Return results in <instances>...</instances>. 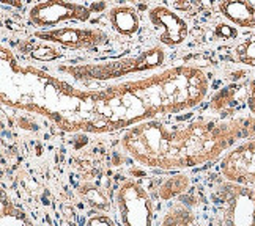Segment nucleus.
Wrapping results in <instances>:
<instances>
[{
    "label": "nucleus",
    "instance_id": "1",
    "mask_svg": "<svg viewBox=\"0 0 255 226\" xmlns=\"http://www.w3.org/2000/svg\"><path fill=\"white\" fill-rule=\"evenodd\" d=\"M2 104L46 116L65 132L107 134L197 107L210 80L197 66H172L143 78L100 90H77L35 66L21 65L2 46Z\"/></svg>",
    "mask_w": 255,
    "mask_h": 226
},
{
    "label": "nucleus",
    "instance_id": "2",
    "mask_svg": "<svg viewBox=\"0 0 255 226\" xmlns=\"http://www.w3.org/2000/svg\"><path fill=\"white\" fill-rule=\"evenodd\" d=\"M244 137V118L195 120L184 126L150 120L128 129L122 137V148L150 168L184 170L216 160Z\"/></svg>",
    "mask_w": 255,
    "mask_h": 226
},
{
    "label": "nucleus",
    "instance_id": "3",
    "mask_svg": "<svg viewBox=\"0 0 255 226\" xmlns=\"http://www.w3.org/2000/svg\"><path fill=\"white\" fill-rule=\"evenodd\" d=\"M165 62V52L159 46L148 47L146 51L129 55L125 58H117V60L100 62V63H84V65H65L58 68V71L70 75L77 82L90 83V82H104V80H115V78L148 73L158 70Z\"/></svg>",
    "mask_w": 255,
    "mask_h": 226
},
{
    "label": "nucleus",
    "instance_id": "4",
    "mask_svg": "<svg viewBox=\"0 0 255 226\" xmlns=\"http://www.w3.org/2000/svg\"><path fill=\"white\" fill-rule=\"evenodd\" d=\"M216 226H255V189L230 181L214 189Z\"/></svg>",
    "mask_w": 255,
    "mask_h": 226
},
{
    "label": "nucleus",
    "instance_id": "5",
    "mask_svg": "<svg viewBox=\"0 0 255 226\" xmlns=\"http://www.w3.org/2000/svg\"><path fill=\"white\" fill-rule=\"evenodd\" d=\"M115 201L123 226H153V204L140 184L131 179L122 182Z\"/></svg>",
    "mask_w": 255,
    "mask_h": 226
},
{
    "label": "nucleus",
    "instance_id": "6",
    "mask_svg": "<svg viewBox=\"0 0 255 226\" xmlns=\"http://www.w3.org/2000/svg\"><path fill=\"white\" fill-rule=\"evenodd\" d=\"M92 6L76 2H40L28 9V22L49 30V27L66 21L87 22L92 17Z\"/></svg>",
    "mask_w": 255,
    "mask_h": 226
},
{
    "label": "nucleus",
    "instance_id": "7",
    "mask_svg": "<svg viewBox=\"0 0 255 226\" xmlns=\"http://www.w3.org/2000/svg\"><path fill=\"white\" fill-rule=\"evenodd\" d=\"M35 38L46 43L58 44L62 47L84 51V49H96L109 43V35L101 28L92 27H60L49 30L35 32Z\"/></svg>",
    "mask_w": 255,
    "mask_h": 226
},
{
    "label": "nucleus",
    "instance_id": "8",
    "mask_svg": "<svg viewBox=\"0 0 255 226\" xmlns=\"http://www.w3.org/2000/svg\"><path fill=\"white\" fill-rule=\"evenodd\" d=\"M221 173L225 181L241 185L255 184V139L244 142L224 155Z\"/></svg>",
    "mask_w": 255,
    "mask_h": 226
},
{
    "label": "nucleus",
    "instance_id": "9",
    "mask_svg": "<svg viewBox=\"0 0 255 226\" xmlns=\"http://www.w3.org/2000/svg\"><path fill=\"white\" fill-rule=\"evenodd\" d=\"M148 19L158 32L159 43L167 47H176L186 41L189 33L188 22L165 5H154L148 9Z\"/></svg>",
    "mask_w": 255,
    "mask_h": 226
},
{
    "label": "nucleus",
    "instance_id": "10",
    "mask_svg": "<svg viewBox=\"0 0 255 226\" xmlns=\"http://www.w3.org/2000/svg\"><path fill=\"white\" fill-rule=\"evenodd\" d=\"M114 30L122 36H134L140 28V17L132 5H117L107 13Z\"/></svg>",
    "mask_w": 255,
    "mask_h": 226
},
{
    "label": "nucleus",
    "instance_id": "11",
    "mask_svg": "<svg viewBox=\"0 0 255 226\" xmlns=\"http://www.w3.org/2000/svg\"><path fill=\"white\" fill-rule=\"evenodd\" d=\"M221 14L230 21L233 25L241 28H254L255 27V5L251 2H221L219 5Z\"/></svg>",
    "mask_w": 255,
    "mask_h": 226
},
{
    "label": "nucleus",
    "instance_id": "12",
    "mask_svg": "<svg viewBox=\"0 0 255 226\" xmlns=\"http://www.w3.org/2000/svg\"><path fill=\"white\" fill-rule=\"evenodd\" d=\"M0 226H33L27 214L8 198L2 192V212H0Z\"/></svg>",
    "mask_w": 255,
    "mask_h": 226
},
{
    "label": "nucleus",
    "instance_id": "13",
    "mask_svg": "<svg viewBox=\"0 0 255 226\" xmlns=\"http://www.w3.org/2000/svg\"><path fill=\"white\" fill-rule=\"evenodd\" d=\"M159 226H200L197 215L183 204H173L167 209Z\"/></svg>",
    "mask_w": 255,
    "mask_h": 226
},
{
    "label": "nucleus",
    "instance_id": "14",
    "mask_svg": "<svg viewBox=\"0 0 255 226\" xmlns=\"http://www.w3.org/2000/svg\"><path fill=\"white\" fill-rule=\"evenodd\" d=\"M189 176L186 174H175L172 178H167L158 189V195L159 198L164 201H169L172 198H176L178 195L184 193L189 189Z\"/></svg>",
    "mask_w": 255,
    "mask_h": 226
},
{
    "label": "nucleus",
    "instance_id": "15",
    "mask_svg": "<svg viewBox=\"0 0 255 226\" xmlns=\"http://www.w3.org/2000/svg\"><path fill=\"white\" fill-rule=\"evenodd\" d=\"M233 55L238 63L255 68V33L235 47Z\"/></svg>",
    "mask_w": 255,
    "mask_h": 226
},
{
    "label": "nucleus",
    "instance_id": "16",
    "mask_svg": "<svg viewBox=\"0 0 255 226\" xmlns=\"http://www.w3.org/2000/svg\"><path fill=\"white\" fill-rule=\"evenodd\" d=\"M246 105L249 110V116L244 118V129H246V137H254L255 135V78L248 85Z\"/></svg>",
    "mask_w": 255,
    "mask_h": 226
},
{
    "label": "nucleus",
    "instance_id": "17",
    "mask_svg": "<svg viewBox=\"0 0 255 226\" xmlns=\"http://www.w3.org/2000/svg\"><path fill=\"white\" fill-rule=\"evenodd\" d=\"M30 55L38 62H54L58 57H62V54L58 52L55 47L47 46V44H40L38 47L32 49Z\"/></svg>",
    "mask_w": 255,
    "mask_h": 226
},
{
    "label": "nucleus",
    "instance_id": "18",
    "mask_svg": "<svg viewBox=\"0 0 255 226\" xmlns=\"http://www.w3.org/2000/svg\"><path fill=\"white\" fill-rule=\"evenodd\" d=\"M82 195L85 196V200L90 203L93 208L96 209H106L107 208V200L106 196L95 187H84Z\"/></svg>",
    "mask_w": 255,
    "mask_h": 226
},
{
    "label": "nucleus",
    "instance_id": "19",
    "mask_svg": "<svg viewBox=\"0 0 255 226\" xmlns=\"http://www.w3.org/2000/svg\"><path fill=\"white\" fill-rule=\"evenodd\" d=\"M85 226H117V223L106 214H96L88 219Z\"/></svg>",
    "mask_w": 255,
    "mask_h": 226
}]
</instances>
